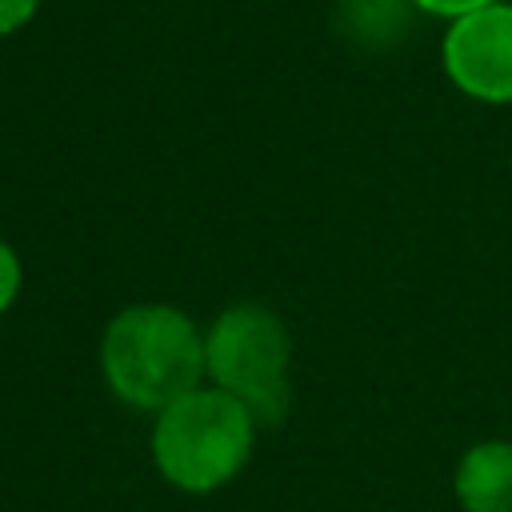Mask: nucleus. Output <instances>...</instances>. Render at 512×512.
I'll use <instances>...</instances> for the list:
<instances>
[{
    "label": "nucleus",
    "mask_w": 512,
    "mask_h": 512,
    "mask_svg": "<svg viewBox=\"0 0 512 512\" xmlns=\"http://www.w3.org/2000/svg\"><path fill=\"white\" fill-rule=\"evenodd\" d=\"M464 512H512V440L472 444L452 476Z\"/></svg>",
    "instance_id": "nucleus-5"
},
{
    "label": "nucleus",
    "mask_w": 512,
    "mask_h": 512,
    "mask_svg": "<svg viewBox=\"0 0 512 512\" xmlns=\"http://www.w3.org/2000/svg\"><path fill=\"white\" fill-rule=\"evenodd\" d=\"M20 284H24V268H20V256L8 240H0V316L16 304L20 296Z\"/></svg>",
    "instance_id": "nucleus-6"
},
{
    "label": "nucleus",
    "mask_w": 512,
    "mask_h": 512,
    "mask_svg": "<svg viewBox=\"0 0 512 512\" xmlns=\"http://www.w3.org/2000/svg\"><path fill=\"white\" fill-rule=\"evenodd\" d=\"M208 380L236 396L260 428L288 416L292 404V336L284 320L256 300L228 304L204 332Z\"/></svg>",
    "instance_id": "nucleus-3"
},
{
    "label": "nucleus",
    "mask_w": 512,
    "mask_h": 512,
    "mask_svg": "<svg viewBox=\"0 0 512 512\" xmlns=\"http://www.w3.org/2000/svg\"><path fill=\"white\" fill-rule=\"evenodd\" d=\"M416 12H424V16H440V20H460V16H468V12H480V8H488V4H496V0H408Z\"/></svg>",
    "instance_id": "nucleus-7"
},
{
    "label": "nucleus",
    "mask_w": 512,
    "mask_h": 512,
    "mask_svg": "<svg viewBox=\"0 0 512 512\" xmlns=\"http://www.w3.org/2000/svg\"><path fill=\"white\" fill-rule=\"evenodd\" d=\"M36 12H40V0H0V36L28 28Z\"/></svg>",
    "instance_id": "nucleus-8"
},
{
    "label": "nucleus",
    "mask_w": 512,
    "mask_h": 512,
    "mask_svg": "<svg viewBox=\"0 0 512 512\" xmlns=\"http://www.w3.org/2000/svg\"><path fill=\"white\" fill-rule=\"evenodd\" d=\"M100 376L120 404L160 412L204 384V332L176 304H128L104 324Z\"/></svg>",
    "instance_id": "nucleus-1"
},
{
    "label": "nucleus",
    "mask_w": 512,
    "mask_h": 512,
    "mask_svg": "<svg viewBox=\"0 0 512 512\" xmlns=\"http://www.w3.org/2000/svg\"><path fill=\"white\" fill-rule=\"evenodd\" d=\"M256 416L216 384H200L156 412L152 464L188 496H208L232 484L256 448Z\"/></svg>",
    "instance_id": "nucleus-2"
},
{
    "label": "nucleus",
    "mask_w": 512,
    "mask_h": 512,
    "mask_svg": "<svg viewBox=\"0 0 512 512\" xmlns=\"http://www.w3.org/2000/svg\"><path fill=\"white\" fill-rule=\"evenodd\" d=\"M444 76L480 104H512V0H496L448 24Z\"/></svg>",
    "instance_id": "nucleus-4"
}]
</instances>
